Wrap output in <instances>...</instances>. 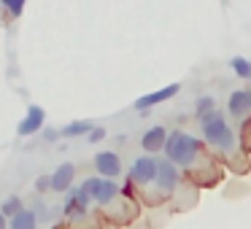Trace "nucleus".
Listing matches in <instances>:
<instances>
[{"label":"nucleus","instance_id":"13","mask_svg":"<svg viewBox=\"0 0 251 229\" xmlns=\"http://www.w3.org/2000/svg\"><path fill=\"white\" fill-rule=\"evenodd\" d=\"M95 127L89 124V121H71V124H65L60 130V137H81V135H89Z\"/></svg>","mask_w":251,"mask_h":229},{"label":"nucleus","instance_id":"16","mask_svg":"<svg viewBox=\"0 0 251 229\" xmlns=\"http://www.w3.org/2000/svg\"><path fill=\"white\" fill-rule=\"evenodd\" d=\"M229 65H232V70L238 78H246V81L251 78V60H246V57H232Z\"/></svg>","mask_w":251,"mask_h":229},{"label":"nucleus","instance_id":"19","mask_svg":"<svg viewBox=\"0 0 251 229\" xmlns=\"http://www.w3.org/2000/svg\"><path fill=\"white\" fill-rule=\"evenodd\" d=\"M25 3H27V0H0V6L8 8V14H11V17H19V14L25 11Z\"/></svg>","mask_w":251,"mask_h":229},{"label":"nucleus","instance_id":"23","mask_svg":"<svg viewBox=\"0 0 251 229\" xmlns=\"http://www.w3.org/2000/svg\"><path fill=\"white\" fill-rule=\"evenodd\" d=\"M0 229H6V216L0 213Z\"/></svg>","mask_w":251,"mask_h":229},{"label":"nucleus","instance_id":"21","mask_svg":"<svg viewBox=\"0 0 251 229\" xmlns=\"http://www.w3.org/2000/svg\"><path fill=\"white\" fill-rule=\"evenodd\" d=\"M35 189H38V191H46V189H51V175H41V178L35 181Z\"/></svg>","mask_w":251,"mask_h":229},{"label":"nucleus","instance_id":"22","mask_svg":"<svg viewBox=\"0 0 251 229\" xmlns=\"http://www.w3.org/2000/svg\"><path fill=\"white\" fill-rule=\"evenodd\" d=\"M60 137V130H49V132H44V140H57Z\"/></svg>","mask_w":251,"mask_h":229},{"label":"nucleus","instance_id":"5","mask_svg":"<svg viewBox=\"0 0 251 229\" xmlns=\"http://www.w3.org/2000/svg\"><path fill=\"white\" fill-rule=\"evenodd\" d=\"M178 92H181V84H168V87L157 89V92H149V94H143V97H138L135 108L149 111V108H154V105H159V103H168V100H173Z\"/></svg>","mask_w":251,"mask_h":229},{"label":"nucleus","instance_id":"8","mask_svg":"<svg viewBox=\"0 0 251 229\" xmlns=\"http://www.w3.org/2000/svg\"><path fill=\"white\" fill-rule=\"evenodd\" d=\"M89 197H87V191L78 186V189H73L71 194H68V200H65V216L68 218H81L84 213H87V207H89Z\"/></svg>","mask_w":251,"mask_h":229},{"label":"nucleus","instance_id":"9","mask_svg":"<svg viewBox=\"0 0 251 229\" xmlns=\"http://www.w3.org/2000/svg\"><path fill=\"white\" fill-rule=\"evenodd\" d=\"M168 130L165 127H151V130H146L143 132V137H141V146H143V151H149V154H157V151H165V146H168Z\"/></svg>","mask_w":251,"mask_h":229},{"label":"nucleus","instance_id":"2","mask_svg":"<svg viewBox=\"0 0 251 229\" xmlns=\"http://www.w3.org/2000/svg\"><path fill=\"white\" fill-rule=\"evenodd\" d=\"M202 137H205L213 148H219V151H232L235 148V132H232V127L224 121V116L219 114V111L211 119L202 121Z\"/></svg>","mask_w":251,"mask_h":229},{"label":"nucleus","instance_id":"11","mask_svg":"<svg viewBox=\"0 0 251 229\" xmlns=\"http://www.w3.org/2000/svg\"><path fill=\"white\" fill-rule=\"evenodd\" d=\"M73 178H76V164L65 162L51 173V191H68L73 186Z\"/></svg>","mask_w":251,"mask_h":229},{"label":"nucleus","instance_id":"10","mask_svg":"<svg viewBox=\"0 0 251 229\" xmlns=\"http://www.w3.org/2000/svg\"><path fill=\"white\" fill-rule=\"evenodd\" d=\"M227 111H229V116H235V119H243V116L251 111V89H235V92L229 94Z\"/></svg>","mask_w":251,"mask_h":229},{"label":"nucleus","instance_id":"4","mask_svg":"<svg viewBox=\"0 0 251 229\" xmlns=\"http://www.w3.org/2000/svg\"><path fill=\"white\" fill-rule=\"evenodd\" d=\"M44 121H46V111L41 108V105H30L27 114H25V119L19 121V127H17V135H19V137L35 135V132L44 127Z\"/></svg>","mask_w":251,"mask_h":229},{"label":"nucleus","instance_id":"6","mask_svg":"<svg viewBox=\"0 0 251 229\" xmlns=\"http://www.w3.org/2000/svg\"><path fill=\"white\" fill-rule=\"evenodd\" d=\"M178 183V164H173L168 157L157 162V189L159 191H173Z\"/></svg>","mask_w":251,"mask_h":229},{"label":"nucleus","instance_id":"3","mask_svg":"<svg viewBox=\"0 0 251 229\" xmlns=\"http://www.w3.org/2000/svg\"><path fill=\"white\" fill-rule=\"evenodd\" d=\"M130 181L132 183H151V181H157V159L154 157H138L135 162H132L130 167Z\"/></svg>","mask_w":251,"mask_h":229},{"label":"nucleus","instance_id":"20","mask_svg":"<svg viewBox=\"0 0 251 229\" xmlns=\"http://www.w3.org/2000/svg\"><path fill=\"white\" fill-rule=\"evenodd\" d=\"M103 137H105V130H103V127H95V130L87 135V140H89V143H100Z\"/></svg>","mask_w":251,"mask_h":229},{"label":"nucleus","instance_id":"12","mask_svg":"<svg viewBox=\"0 0 251 229\" xmlns=\"http://www.w3.org/2000/svg\"><path fill=\"white\" fill-rule=\"evenodd\" d=\"M213 114H216V103H213L211 94H202V97H197V103H195V116H197V119L205 121V119H211Z\"/></svg>","mask_w":251,"mask_h":229},{"label":"nucleus","instance_id":"14","mask_svg":"<svg viewBox=\"0 0 251 229\" xmlns=\"http://www.w3.org/2000/svg\"><path fill=\"white\" fill-rule=\"evenodd\" d=\"M35 224H38V218L33 210H22L11 218V229H35Z\"/></svg>","mask_w":251,"mask_h":229},{"label":"nucleus","instance_id":"18","mask_svg":"<svg viewBox=\"0 0 251 229\" xmlns=\"http://www.w3.org/2000/svg\"><path fill=\"white\" fill-rule=\"evenodd\" d=\"M81 189L87 191L89 200L98 202V194H100V189H103V178H87V181L81 183Z\"/></svg>","mask_w":251,"mask_h":229},{"label":"nucleus","instance_id":"1","mask_svg":"<svg viewBox=\"0 0 251 229\" xmlns=\"http://www.w3.org/2000/svg\"><path fill=\"white\" fill-rule=\"evenodd\" d=\"M197 154H200V140H197V137L186 135V132H181V130L170 132L168 146H165V157H168L173 164L189 167V164L197 159Z\"/></svg>","mask_w":251,"mask_h":229},{"label":"nucleus","instance_id":"17","mask_svg":"<svg viewBox=\"0 0 251 229\" xmlns=\"http://www.w3.org/2000/svg\"><path fill=\"white\" fill-rule=\"evenodd\" d=\"M25 207H22V200H19V197H8V200H3V207H0V213H3V216H17V213H22Z\"/></svg>","mask_w":251,"mask_h":229},{"label":"nucleus","instance_id":"7","mask_svg":"<svg viewBox=\"0 0 251 229\" xmlns=\"http://www.w3.org/2000/svg\"><path fill=\"white\" fill-rule=\"evenodd\" d=\"M95 170L100 173V178H119L122 175V162L116 157V151H100L95 157Z\"/></svg>","mask_w":251,"mask_h":229},{"label":"nucleus","instance_id":"15","mask_svg":"<svg viewBox=\"0 0 251 229\" xmlns=\"http://www.w3.org/2000/svg\"><path fill=\"white\" fill-rule=\"evenodd\" d=\"M116 194H119V189H116L114 178H103V189H100V194H98V202L100 205H108Z\"/></svg>","mask_w":251,"mask_h":229}]
</instances>
